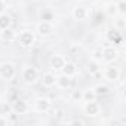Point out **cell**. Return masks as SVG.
Returning <instances> with one entry per match:
<instances>
[{
    "mask_svg": "<svg viewBox=\"0 0 126 126\" xmlns=\"http://www.w3.org/2000/svg\"><path fill=\"white\" fill-rule=\"evenodd\" d=\"M65 62H67V59L62 56V55L55 53V55H52V58L49 59V67H50L52 71H61L62 67L65 65Z\"/></svg>",
    "mask_w": 126,
    "mask_h": 126,
    "instance_id": "277c9868",
    "label": "cell"
},
{
    "mask_svg": "<svg viewBox=\"0 0 126 126\" xmlns=\"http://www.w3.org/2000/svg\"><path fill=\"white\" fill-rule=\"evenodd\" d=\"M105 37H107V40L110 42V43H122V31L120 30H117V28H108L107 30V33H105Z\"/></svg>",
    "mask_w": 126,
    "mask_h": 126,
    "instance_id": "30bf717a",
    "label": "cell"
},
{
    "mask_svg": "<svg viewBox=\"0 0 126 126\" xmlns=\"http://www.w3.org/2000/svg\"><path fill=\"white\" fill-rule=\"evenodd\" d=\"M61 89H71L73 88V77H68V76H64L62 74L61 77H56V83Z\"/></svg>",
    "mask_w": 126,
    "mask_h": 126,
    "instance_id": "5bb4252c",
    "label": "cell"
},
{
    "mask_svg": "<svg viewBox=\"0 0 126 126\" xmlns=\"http://www.w3.org/2000/svg\"><path fill=\"white\" fill-rule=\"evenodd\" d=\"M71 15H73V19H76V21H85L88 18V11L85 6H76L73 9Z\"/></svg>",
    "mask_w": 126,
    "mask_h": 126,
    "instance_id": "4fadbf2b",
    "label": "cell"
},
{
    "mask_svg": "<svg viewBox=\"0 0 126 126\" xmlns=\"http://www.w3.org/2000/svg\"><path fill=\"white\" fill-rule=\"evenodd\" d=\"M116 8H117V14L119 15H125L126 14V2L125 0H120L119 3H116Z\"/></svg>",
    "mask_w": 126,
    "mask_h": 126,
    "instance_id": "cb8c5ba5",
    "label": "cell"
},
{
    "mask_svg": "<svg viewBox=\"0 0 126 126\" xmlns=\"http://www.w3.org/2000/svg\"><path fill=\"white\" fill-rule=\"evenodd\" d=\"M96 94H95V91H94V88H89V89H86V91H83L82 92V101L83 102H89V101H96Z\"/></svg>",
    "mask_w": 126,
    "mask_h": 126,
    "instance_id": "e0dca14e",
    "label": "cell"
},
{
    "mask_svg": "<svg viewBox=\"0 0 126 126\" xmlns=\"http://www.w3.org/2000/svg\"><path fill=\"white\" fill-rule=\"evenodd\" d=\"M11 108H12V113L21 116V114H25L28 111V104L24 101V99H15L12 104H11Z\"/></svg>",
    "mask_w": 126,
    "mask_h": 126,
    "instance_id": "9c48e42d",
    "label": "cell"
},
{
    "mask_svg": "<svg viewBox=\"0 0 126 126\" xmlns=\"http://www.w3.org/2000/svg\"><path fill=\"white\" fill-rule=\"evenodd\" d=\"M36 31H37V34H39V36H42V37H47V36L53 34L55 27H53V24H52V22L40 21V22L37 24V27H36Z\"/></svg>",
    "mask_w": 126,
    "mask_h": 126,
    "instance_id": "5b68a950",
    "label": "cell"
},
{
    "mask_svg": "<svg viewBox=\"0 0 126 126\" xmlns=\"http://www.w3.org/2000/svg\"><path fill=\"white\" fill-rule=\"evenodd\" d=\"M62 74L64 76H68V77H74L77 74V64L76 62H71V61H67L65 65L62 67Z\"/></svg>",
    "mask_w": 126,
    "mask_h": 126,
    "instance_id": "7c38bea8",
    "label": "cell"
},
{
    "mask_svg": "<svg viewBox=\"0 0 126 126\" xmlns=\"http://www.w3.org/2000/svg\"><path fill=\"white\" fill-rule=\"evenodd\" d=\"M105 14H107L108 16H116V15H117L116 3H110V5H107V8H105Z\"/></svg>",
    "mask_w": 126,
    "mask_h": 126,
    "instance_id": "603a6c76",
    "label": "cell"
},
{
    "mask_svg": "<svg viewBox=\"0 0 126 126\" xmlns=\"http://www.w3.org/2000/svg\"><path fill=\"white\" fill-rule=\"evenodd\" d=\"M16 40L22 47H31L36 43V34L30 30H24L16 36Z\"/></svg>",
    "mask_w": 126,
    "mask_h": 126,
    "instance_id": "7a4b0ae2",
    "label": "cell"
},
{
    "mask_svg": "<svg viewBox=\"0 0 126 126\" xmlns=\"http://www.w3.org/2000/svg\"><path fill=\"white\" fill-rule=\"evenodd\" d=\"M11 24H12V18H11V15H8V14H0V31L2 30H5V28H9L11 27Z\"/></svg>",
    "mask_w": 126,
    "mask_h": 126,
    "instance_id": "ac0fdd59",
    "label": "cell"
},
{
    "mask_svg": "<svg viewBox=\"0 0 126 126\" xmlns=\"http://www.w3.org/2000/svg\"><path fill=\"white\" fill-rule=\"evenodd\" d=\"M9 113H12L11 104H8L5 101H0V116H8Z\"/></svg>",
    "mask_w": 126,
    "mask_h": 126,
    "instance_id": "7402d4cb",
    "label": "cell"
},
{
    "mask_svg": "<svg viewBox=\"0 0 126 126\" xmlns=\"http://www.w3.org/2000/svg\"><path fill=\"white\" fill-rule=\"evenodd\" d=\"M68 125H83V120H80V119H73V120L68 122Z\"/></svg>",
    "mask_w": 126,
    "mask_h": 126,
    "instance_id": "f1b7e54d",
    "label": "cell"
},
{
    "mask_svg": "<svg viewBox=\"0 0 126 126\" xmlns=\"http://www.w3.org/2000/svg\"><path fill=\"white\" fill-rule=\"evenodd\" d=\"M0 43H2V37H0Z\"/></svg>",
    "mask_w": 126,
    "mask_h": 126,
    "instance_id": "4dcf8cb0",
    "label": "cell"
},
{
    "mask_svg": "<svg viewBox=\"0 0 126 126\" xmlns=\"http://www.w3.org/2000/svg\"><path fill=\"white\" fill-rule=\"evenodd\" d=\"M21 77H22L24 83H27V85H34V83L39 80L40 74H39V70H37L36 67H33V65H27V67L22 70Z\"/></svg>",
    "mask_w": 126,
    "mask_h": 126,
    "instance_id": "6da1fadb",
    "label": "cell"
},
{
    "mask_svg": "<svg viewBox=\"0 0 126 126\" xmlns=\"http://www.w3.org/2000/svg\"><path fill=\"white\" fill-rule=\"evenodd\" d=\"M83 111H85L86 116H89V117H95V116L99 114L101 107H99V104H98L96 101H89V102H85V105H83Z\"/></svg>",
    "mask_w": 126,
    "mask_h": 126,
    "instance_id": "ba28073f",
    "label": "cell"
},
{
    "mask_svg": "<svg viewBox=\"0 0 126 126\" xmlns=\"http://www.w3.org/2000/svg\"><path fill=\"white\" fill-rule=\"evenodd\" d=\"M16 74V67L14 62H2L0 64V79L12 80Z\"/></svg>",
    "mask_w": 126,
    "mask_h": 126,
    "instance_id": "3957f363",
    "label": "cell"
},
{
    "mask_svg": "<svg viewBox=\"0 0 126 126\" xmlns=\"http://www.w3.org/2000/svg\"><path fill=\"white\" fill-rule=\"evenodd\" d=\"M114 28H117V30H120V31H123V30H125V19H123V18H120V19H117V21L114 22Z\"/></svg>",
    "mask_w": 126,
    "mask_h": 126,
    "instance_id": "4316f807",
    "label": "cell"
},
{
    "mask_svg": "<svg viewBox=\"0 0 126 126\" xmlns=\"http://www.w3.org/2000/svg\"><path fill=\"white\" fill-rule=\"evenodd\" d=\"M9 123L11 122H9V117L8 116H0V125H2V126H6Z\"/></svg>",
    "mask_w": 126,
    "mask_h": 126,
    "instance_id": "83f0119b",
    "label": "cell"
},
{
    "mask_svg": "<svg viewBox=\"0 0 126 126\" xmlns=\"http://www.w3.org/2000/svg\"><path fill=\"white\" fill-rule=\"evenodd\" d=\"M70 99H71L73 102H80V101H82V92H80V91H71Z\"/></svg>",
    "mask_w": 126,
    "mask_h": 126,
    "instance_id": "d4e9b609",
    "label": "cell"
},
{
    "mask_svg": "<svg viewBox=\"0 0 126 126\" xmlns=\"http://www.w3.org/2000/svg\"><path fill=\"white\" fill-rule=\"evenodd\" d=\"M101 70V62H98V61H95V59H91L89 62H88V71L91 73V74H94V73H96V71H99Z\"/></svg>",
    "mask_w": 126,
    "mask_h": 126,
    "instance_id": "d6986e66",
    "label": "cell"
},
{
    "mask_svg": "<svg viewBox=\"0 0 126 126\" xmlns=\"http://www.w3.org/2000/svg\"><path fill=\"white\" fill-rule=\"evenodd\" d=\"M91 59H95L98 62H102V55H101V49H95L92 52V58Z\"/></svg>",
    "mask_w": 126,
    "mask_h": 126,
    "instance_id": "484cf974",
    "label": "cell"
},
{
    "mask_svg": "<svg viewBox=\"0 0 126 126\" xmlns=\"http://www.w3.org/2000/svg\"><path fill=\"white\" fill-rule=\"evenodd\" d=\"M6 11V3L3 2V0H0V14H3Z\"/></svg>",
    "mask_w": 126,
    "mask_h": 126,
    "instance_id": "f546056e",
    "label": "cell"
},
{
    "mask_svg": "<svg viewBox=\"0 0 126 126\" xmlns=\"http://www.w3.org/2000/svg\"><path fill=\"white\" fill-rule=\"evenodd\" d=\"M50 107H52V102H50V99L46 98V96H40V98H37V99L34 101V108H36L39 113H47V111L50 110Z\"/></svg>",
    "mask_w": 126,
    "mask_h": 126,
    "instance_id": "52a82bcc",
    "label": "cell"
},
{
    "mask_svg": "<svg viewBox=\"0 0 126 126\" xmlns=\"http://www.w3.org/2000/svg\"><path fill=\"white\" fill-rule=\"evenodd\" d=\"M40 18L42 21H47V22H52L55 19V14L50 11V9H45L42 14H40Z\"/></svg>",
    "mask_w": 126,
    "mask_h": 126,
    "instance_id": "44dd1931",
    "label": "cell"
},
{
    "mask_svg": "<svg viewBox=\"0 0 126 126\" xmlns=\"http://www.w3.org/2000/svg\"><path fill=\"white\" fill-rule=\"evenodd\" d=\"M94 91H95L96 96H102V95H108L110 94V88L107 85H96L94 88Z\"/></svg>",
    "mask_w": 126,
    "mask_h": 126,
    "instance_id": "ffe728a7",
    "label": "cell"
},
{
    "mask_svg": "<svg viewBox=\"0 0 126 126\" xmlns=\"http://www.w3.org/2000/svg\"><path fill=\"white\" fill-rule=\"evenodd\" d=\"M0 37H2V42H14L16 39V33L9 27L0 31Z\"/></svg>",
    "mask_w": 126,
    "mask_h": 126,
    "instance_id": "2e32d148",
    "label": "cell"
},
{
    "mask_svg": "<svg viewBox=\"0 0 126 126\" xmlns=\"http://www.w3.org/2000/svg\"><path fill=\"white\" fill-rule=\"evenodd\" d=\"M42 83H43V86H46V88H52V86H55V83H56V76H55L52 71H47V73H45V74L42 76Z\"/></svg>",
    "mask_w": 126,
    "mask_h": 126,
    "instance_id": "9a60e30c",
    "label": "cell"
},
{
    "mask_svg": "<svg viewBox=\"0 0 126 126\" xmlns=\"http://www.w3.org/2000/svg\"><path fill=\"white\" fill-rule=\"evenodd\" d=\"M104 77H105L108 82H117V80L120 79V70H119L117 67L110 65V67L105 68V71H104Z\"/></svg>",
    "mask_w": 126,
    "mask_h": 126,
    "instance_id": "8fae6325",
    "label": "cell"
},
{
    "mask_svg": "<svg viewBox=\"0 0 126 126\" xmlns=\"http://www.w3.org/2000/svg\"><path fill=\"white\" fill-rule=\"evenodd\" d=\"M101 55H102V61L104 62H113V61L117 59L119 50L114 46H104L101 49Z\"/></svg>",
    "mask_w": 126,
    "mask_h": 126,
    "instance_id": "8992f818",
    "label": "cell"
}]
</instances>
